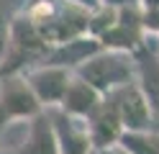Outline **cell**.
<instances>
[{
    "label": "cell",
    "mask_w": 159,
    "mask_h": 154,
    "mask_svg": "<svg viewBox=\"0 0 159 154\" xmlns=\"http://www.w3.org/2000/svg\"><path fill=\"white\" fill-rule=\"evenodd\" d=\"M21 77L26 80L28 90L34 92V98L41 105V110H52V108H59V103L64 98V90L69 85V80H72V72L62 69V67L39 64V67L26 69Z\"/></svg>",
    "instance_id": "5b68a950"
},
{
    "label": "cell",
    "mask_w": 159,
    "mask_h": 154,
    "mask_svg": "<svg viewBox=\"0 0 159 154\" xmlns=\"http://www.w3.org/2000/svg\"><path fill=\"white\" fill-rule=\"evenodd\" d=\"M98 154H128V152H126V149H121V147L116 144V147H111V149H103V152H98Z\"/></svg>",
    "instance_id": "e0dca14e"
},
{
    "label": "cell",
    "mask_w": 159,
    "mask_h": 154,
    "mask_svg": "<svg viewBox=\"0 0 159 154\" xmlns=\"http://www.w3.org/2000/svg\"><path fill=\"white\" fill-rule=\"evenodd\" d=\"M141 10H159V0H139Z\"/></svg>",
    "instance_id": "2e32d148"
},
{
    "label": "cell",
    "mask_w": 159,
    "mask_h": 154,
    "mask_svg": "<svg viewBox=\"0 0 159 154\" xmlns=\"http://www.w3.org/2000/svg\"><path fill=\"white\" fill-rule=\"evenodd\" d=\"M0 154H5V152H3V149H0Z\"/></svg>",
    "instance_id": "ac0fdd59"
},
{
    "label": "cell",
    "mask_w": 159,
    "mask_h": 154,
    "mask_svg": "<svg viewBox=\"0 0 159 154\" xmlns=\"http://www.w3.org/2000/svg\"><path fill=\"white\" fill-rule=\"evenodd\" d=\"M13 154H59L57 149V136L52 128V121H49L46 110H41L39 116H34L28 121V133L23 147L13 152Z\"/></svg>",
    "instance_id": "7c38bea8"
},
{
    "label": "cell",
    "mask_w": 159,
    "mask_h": 154,
    "mask_svg": "<svg viewBox=\"0 0 159 154\" xmlns=\"http://www.w3.org/2000/svg\"><path fill=\"white\" fill-rule=\"evenodd\" d=\"M95 41L100 44V49L121 51V54H134L136 49H141L146 41V31L141 23V8L139 5L116 8V23Z\"/></svg>",
    "instance_id": "3957f363"
},
{
    "label": "cell",
    "mask_w": 159,
    "mask_h": 154,
    "mask_svg": "<svg viewBox=\"0 0 159 154\" xmlns=\"http://www.w3.org/2000/svg\"><path fill=\"white\" fill-rule=\"evenodd\" d=\"M49 51H52V46L41 39V34L34 28L31 21L18 10L8 21L5 46H3V57H0V75L3 77L23 75L26 69L44 64Z\"/></svg>",
    "instance_id": "6da1fadb"
},
{
    "label": "cell",
    "mask_w": 159,
    "mask_h": 154,
    "mask_svg": "<svg viewBox=\"0 0 159 154\" xmlns=\"http://www.w3.org/2000/svg\"><path fill=\"white\" fill-rule=\"evenodd\" d=\"M72 75L80 77L82 82H87L95 92H100L105 98V95H111V92L126 87L128 82H134L136 80V67H134V57L131 54L100 49L87 62H82Z\"/></svg>",
    "instance_id": "7a4b0ae2"
},
{
    "label": "cell",
    "mask_w": 159,
    "mask_h": 154,
    "mask_svg": "<svg viewBox=\"0 0 159 154\" xmlns=\"http://www.w3.org/2000/svg\"><path fill=\"white\" fill-rule=\"evenodd\" d=\"M131 57L136 67V87L141 90L152 113V131L159 133V54L154 46L144 41V46L136 49Z\"/></svg>",
    "instance_id": "8992f818"
},
{
    "label": "cell",
    "mask_w": 159,
    "mask_h": 154,
    "mask_svg": "<svg viewBox=\"0 0 159 154\" xmlns=\"http://www.w3.org/2000/svg\"><path fill=\"white\" fill-rule=\"evenodd\" d=\"M82 123H85L87 136H90L93 149H98V152L116 147V144L121 141V136H123V126H121V118H118V108H116V103H113L111 95H105L100 100V105H98Z\"/></svg>",
    "instance_id": "52a82bcc"
},
{
    "label": "cell",
    "mask_w": 159,
    "mask_h": 154,
    "mask_svg": "<svg viewBox=\"0 0 159 154\" xmlns=\"http://www.w3.org/2000/svg\"><path fill=\"white\" fill-rule=\"evenodd\" d=\"M100 100H103L100 92H95L87 82H82L80 77L72 75V80H69V85L64 90V98L59 103V110L67 113V116H72V118H77V121H85L98 105H100Z\"/></svg>",
    "instance_id": "8fae6325"
},
{
    "label": "cell",
    "mask_w": 159,
    "mask_h": 154,
    "mask_svg": "<svg viewBox=\"0 0 159 154\" xmlns=\"http://www.w3.org/2000/svg\"><path fill=\"white\" fill-rule=\"evenodd\" d=\"M98 51H100V44H98L93 36H80V39L67 41V44H62V46H54V49L46 54L44 64H49V67H62V69L75 72L82 62H87L93 54H98Z\"/></svg>",
    "instance_id": "30bf717a"
},
{
    "label": "cell",
    "mask_w": 159,
    "mask_h": 154,
    "mask_svg": "<svg viewBox=\"0 0 159 154\" xmlns=\"http://www.w3.org/2000/svg\"><path fill=\"white\" fill-rule=\"evenodd\" d=\"M0 80H3V75H0Z\"/></svg>",
    "instance_id": "ffe728a7"
},
{
    "label": "cell",
    "mask_w": 159,
    "mask_h": 154,
    "mask_svg": "<svg viewBox=\"0 0 159 154\" xmlns=\"http://www.w3.org/2000/svg\"><path fill=\"white\" fill-rule=\"evenodd\" d=\"M100 5H111V8H126V5H139V0H100Z\"/></svg>",
    "instance_id": "9a60e30c"
},
{
    "label": "cell",
    "mask_w": 159,
    "mask_h": 154,
    "mask_svg": "<svg viewBox=\"0 0 159 154\" xmlns=\"http://www.w3.org/2000/svg\"><path fill=\"white\" fill-rule=\"evenodd\" d=\"M46 116L52 121L59 154H90L93 152V144H90V136H87L82 121L67 116L59 108L46 110Z\"/></svg>",
    "instance_id": "9c48e42d"
},
{
    "label": "cell",
    "mask_w": 159,
    "mask_h": 154,
    "mask_svg": "<svg viewBox=\"0 0 159 154\" xmlns=\"http://www.w3.org/2000/svg\"><path fill=\"white\" fill-rule=\"evenodd\" d=\"M111 98L118 108V118H121L123 131H128V133L152 131V113H149V105L141 95V90L136 87V80L128 82L126 87L111 92Z\"/></svg>",
    "instance_id": "ba28073f"
},
{
    "label": "cell",
    "mask_w": 159,
    "mask_h": 154,
    "mask_svg": "<svg viewBox=\"0 0 159 154\" xmlns=\"http://www.w3.org/2000/svg\"><path fill=\"white\" fill-rule=\"evenodd\" d=\"M152 39H154V36H152ZM157 54H159V49H157Z\"/></svg>",
    "instance_id": "d6986e66"
},
{
    "label": "cell",
    "mask_w": 159,
    "mask_h": 154,
    "mask_svg": "<svg viewBox=\"0 0 159 154\" xmlns=\"http://www.w3.org/2000/svg\"><path fill=\"white\" fill-rule=\"evenodd\" d=\"M64 3L75 5V8H82V10H87V13H93V10L100 8V0H64Z\"/></svg>",
    "instance_id": "5bb4252c"
},
{
    "label": "cell",
    "mask_w": 159,
    "mask_h": 154,
    "mask_svg": "<svg viewBox=\"0 0 159 154\" xmlns=\"http://www.w3.org/2000/svg\"><path fill=\"white\" fill-rule=\"evenodd\" d=\"M118 147L126 149L128 154H159V133L157 131H141V133L123 131Z\"/></svg>",
    "instance_id": "4fadbf2b"
},
{
    "label": "cell",
    "mask_w": 159,
    "mask_h": 154,
    "mask_svg": "<svg viewBox=\"0 0 159 154\" xmlns=\"http://www.w3.org/2000/svg\"><path fill=\"white\" fill-rule=\"evenodd\" d=\"M39 113L41 105L21 75H8L0 80V133L13 121H31Z\"/></svg>",
    "instance_id": "277c9868"
}]
</instances>
